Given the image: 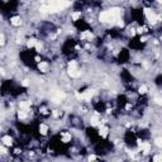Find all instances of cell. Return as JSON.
<instances>
[{"mask_svg":"<svg viewBox=\"0 0 162 162\" xmlns=\"http://www.w3.org/2000/svg\"><path fill=\"white\" fill-rule=\"evenodd\" d=\"M23 85H24V86H28V85H29L28 80H24V81H23Z\"/></svg>","mask_w":162,"mask_h":162,"instance_id":"33","label":"cell"},{"mask_svg":"<svg viewBox=\"0 0 162 162\" xmlns=\"http://www.w3.org/2000/svg\"><path fill=\"white\" fill-rule=\"evenodd\" d=\"M146 31H147V28H146V27H141V28H138V29H137V32H138V33H143V32H146Z\"/></svg>","mask_w":162,"mask_h":162,"instance_id":"25","label":"cell"},{"mask_svg":"<svg viewBox=\"0 0 162 162\" xmlns=\"http://www.w3.org/2000/svg\"><path fill=\"white\" fill-rule=\"evenodd\" d=\"M65 96H66V95H65L63 93H57V94H56V96H53L52 100H53V103H56V104H57V103H60V101H61V99H63Z\"/></svg>","mask_w":162,"mask_h":162,"instance_id":"10","label":"cell"},{"mask_svg":"<svg viewBox=\"0 0 162 162\" xmlns=\"http://www.w3.org/2000/svg\"><path fill=\"white\" fill-rule=\"evenodd\" d=\"M36 48H37V51H38V52H40V48H42V45H40L39 42H37V43H36Z\"/></svg>","mask_w":162,"mask_h":162,"instance_id":"24","label":"cell"},{"mask_svg":"<svg viewBox=\"0 0 162 162\" xmlns=\"http://www.w3.org/2000/svg\"><path fill=\"white\" fill-rule=\"evenodd\" d=\"M79 18H80V13H73L72 14V19L73 20H77Z\"/></svg>","mask_w":162,"mask_h":162,"instance_id":"21","label":"cell"},{"mask_svg":"<svg viewBox=\"0 0 162 162\" xmlns=\"http://www.w3.org/2000/svg\"><path fill=\"white\" fill-rule=\"evenodd\" d=\"M129 33H130V36L133 37V36L135 34V29H130V32H129Z\"/></svg>","mask_w":162,"mask_h":162,"instance_id":"31","label":"cell"},{"mask_svg":"<svg viewBox=\"0 0 162 162\" xmlns=\"http://www.w3.org/2000/svg\"><path fill=\"white\" fill-rule=\"evenodd\" d=\"M161 160H162L161 154H157V156H154V158H153V161H154V162H160Z\"/></svg>","mask_w":162,"mask_h":162,"instance_id":"22","label":"cell"},{"mask_svg":"<svg viewBox=\"0 0 162 162\" xmlns=\"http://www.w3.org/2000/svg\"><path fill=\"white\" fill-rule=\"evenodd\" d=\"M40 12H42L43 14H45V13L48 12V8H46V6H42V8H40Z\"/></svg>","mask_w":162,"mask_h":162,"instance_id":"27","label":"cell"},{"mask_svg":"<svg viewBox=\"0 0 162 162\" xmlns=\"http://www.w3.org/2000/svg\"><path fill=\"white\" fill-rule=\"evenodd\" d=\"M93 37H94V36H93V33L89 32V31H86V32L81 33V38H82V39H85V38H89V39H91Z\"/></svg>","mask_w":162,"mask_h":162,"instance_id":"13","label":"cell"},{"mask_svg":"<svg viewBox=\"0 0 162 162\" xmlns=\"http://www.w3.org/2000/svg\"><path fill=\"white\" fill-rule=\"evenodd\" d=\"M98 122H99V118H98V115H94V117H91V119H90V123L93 124V126H96V124H98Z\"/></svg>","mask_w":162,"mask_h":162,"instance_id":"17","label":"cell"},{"mask_svg":"<svg viewBox=\"0 0 162 162\" xmlns=\"http://www.w3.org/2000/svg\"><path fill=\"white\" fill-rule=\"evenodd\" d=\"M36 43H37V40L34 38H31V39L28 40V47H29V48H32V47L36 46Z\"/></svg>","mask_w":162,"mask_h":162,"instance_id":"18","label":"cell"},{"mask_svg":"<svg viewBox=\"0 0 162 162\" xmlns=\"http://www.w3.org/2000/svg\"><path fill=\"white\" fill-rule=\"evenodd\" d=\"M47 132H48V127H47L46 124H40L39 126V133L42 135H46Z\"/></svg>","mask_w":162,"mask_h":162,"instance_id":"11","label":"cell"},{"mask_svg":"<svg viewBox=\"0 0 162 162\" xmlns=\"http://www.w3.org/2000/svg\"><path fill=\"white\" fill-rule=\"evenodd\" d=\"M1 142L4 143L5 146H12L13 144V139H12V137H9V135H4V137L1 138Z\"/></svg>","mask_w":162,"mask_h":162,"instance_id":"7","label":"cell"},{"mask_svg":"<svg viewBox=\"0 0 162 162\" xmlns=\"http://www.w3.org/2000/svg\"><path fill=\"white\" fill-rule=\"evenodd\" d=\"M141 40H142V42H146V40H147V37H142Z\"/></svg>","mask_w":162,"mask_h":162,"instance_id":"36","label":"cell"},{"mask_svg":"<svg viewBox=\"0 0 162 162\" xmlns=\"http://www.w3.org/2000/svg\"><path fill=\"white\" fill-rule=\"evenodd\" d=\"M29 105H31V103H20V108L22 109H28Z\"/></svg>","mask_w":162,"mask_h":162,"instance_id":"20","label":"cell"},{"mask_svg":"<svg viewBox=\"0 0 162 162\" xmlns=\"http://www.w3.org/2000/svg\"><path fill=\"white\" fill-rule=\"evenodd\" d=\"M156 103H157L158 105H161V104H162V101H161V99H160V98H156Z\"/></svg>","mask_w":162,"mask_h":162,"instance_id":"29","label":"cell"},{"mask_svg":"<svg viewBox=\"0 0 162 162\" xmlns=\"http://www.w3.org/2000/svg\"><path fill=\"white\" fill-rule=\"evenodd\" d=\"M4 43H5V38H4V36L0 34V46H3Z\"/></svg>","mask_w":162,"mask_h":162,"instance_id":"23","label":"cell"},{"mask_svg":"<svg viewBox=\"0 0 162 162\" xmlns=\"http://www.w3.org/2000/svg\"><path fill=\"white\" fill-rule=\"evenodd\" d=\"M38 68L42 72H47V71H48V63H47V62H39V63H38Z\"/></svg>","mask_w":162,"mask_h":162,"instance_id":"9","label":"cell"},{"mask_svg":"<svg viewBox=\"0 0 162 162\" xmlns=\"http://www.w3.org/2000/svg\"><path fill=\"white\" fill-rule=\"evenodd\" d=\"M156 144H157L158 147L162 146V139H161V138H157V139H156Z\"/></svg>","mask_w":162,"mask_h":162,"instance_id":"26","label":"cell"},{"mask_svg":"<svg viewBox=\"0 0 162 162\" xmlns=\"http://www.w3.org/2000/svg\"><path fill=\"white\" fill-rule=\"evenodd\" d=\"M71 139V134L70 133H63L62 134V142H68Z\"/></svg>","mask_w":162,"mask_h":162,"instance_id":"16","label":"cell"},{"mask_svg":"<svg viewBox=\"0 0 162 162\" xmlns=\"http://www.w3.org/2000/svg\"><path fill=\"white\" fill-rule=\"evenodd\" d=\"M109 13L112 14V17L114 18V19H118V18L120 17V9H119V8H113V9H110Z\"/></svg>","mask_w":162,"mask_h":162,"instance_id":"5","label":"cell"},{"mask_svg":"<svg viewBox=\"0 0 162 162\" xmlns=\"http://www.w3.org/2000/svg\"><path fill=\"white\" fill-rule=\"evenodd\" d=\"M138 91H139V94H146L147 93V86L146 85H142L141 87H139Z\"/></svg>","mask_w":162,"mask_h":162,"instance_id":"19","label":"cell"},{"mask_svg":"<svg viewBox=\"0 0 162 162\" xmlns=\"http://www.w3.org/2000/svg\"><path fill=\"white\" fill-rule=\"evenodd\" d=\"M0 73H1V75H4V73H5V72H4V70H3V68H0Z\"/></svg>","mask_w":162,"mask_h":162,"instance_id":"37","label":"cell"},{"mask_svg":"<svg viewBox=\"0 0 162 162\" xmlns=\"http://www.w3.org/2000/svg\"><path fill=\"white\" fill-rule=\"evenodd\" d=\"M68 5H70V3L67 0H56V1H53L52 4L48 6V12L50 13H57L62 9L67 8Z\"/></svg>","mask_w":162,"mask_h":162,"instance_id":"1","label":"cell"},{"mask_svg":"<svg viewBox=\"0 0 162 162\" xmlns=\"http://www.w3.org/2000/svg\"><path fill=\"white\" fill-rule=\"evenodd\" d=\"M139 147H141V149L143 151V152H144V153H148L149 152V149H151V144H149V143H139Z\"/></svg>","mask_w":162,"mask_h":162,"instance_id":"6","label":"cell"},{"mask_svg":"<svg viewBox=\"0 0 162 162\" xmlns=\"http://www.w3.org/2000/svg\"><path fill=\"white\" fill-rule=\"evenodd\" d=\"M40 113H42V114H46V113H47V109H46V108H40Z\"/></svg>","mask_w":162,"mask_h":162,"instance_id":"30","label":"cell"},{"mask_svg":"<svg viewBox=\"0 0 162 162\" xmlns=\"http://www.w3.org/2000/svg\"><path fill=\"white\" fill-rule=\"evenodd\" d=\"M118 25H119V27H123V25H124V23H123V22H122V20H119V22H118Z\"/></svg>","mask_w":162,"mask_h":162,"instance_id":"35","label":"cell"},{"mask_svg":"<svg viewBox=\"0 0 162 162\" xmlns=\"http://www.w3.org/2000/svg\"><path fill=\"white\" fill-rule=\"evenodd\" d=\"M68 75L71 77H77L80 75V72L77 71V66H76V62L75 61H71L68 63Z\"/></svg>","mask_w":162,"mask_h":162,"instance_id":"3","label":"cell"},{"mask_svg":"<svg viewBox=\"0 0 162 162\" xmlns=\"http://www.w3.org/2000/svg\"><path fill=\"white\" fill-rule=\"evenodd\" d=\"M94 95V90H86L85 93L82 94V99H85V100H90L91 98H93Z\"/></svg>","mask_w":162,"mask_h":162,"instance_id":"8","label":"cell"},{"mask_svg":"<svg viewBox=\"0 0 162 162\" xmlns=\"http://www.w3.org/2000/svg\"><path fill=\"white\" fill-rule=\"evenodd\" d=\"M94 160H96V157H95V156H90L89 157V161H94Z\"/></svg>","mask_w":162,"mask_h":162,"instance_id":"34","label":"cell"},{"mask_svg":"<svg viewBox=\"0 0 162 162\" xmlns=\"http://www.w3.org/2000/svg\"><path fill=\"white\" fill-rule=\"evenodd\" d=\"M10 22H12V24H13V25H15V27H18V25H20V24H22V20H20V18H19V17H13Z\"/></svg>","mask_w":162,"mask_h":162,"instance_id":"12","label":"cell"},{"mask_svg":"<svg viewBox=\"0 0 162 162\" xmlns=\"http://www.w3.org/2000/svg\"><path fill=\"white\" fill-rule=\"evenodd\" d=\"M99 133H100L101 137H106V134H108V128H106V127H101Z\"/></svg>","mask_w":162,"mask_h":162,"instance_id":"15","label":"cell"},{"mask_svg":"<svg viewBox=\"0 0 162 162\" xmlns=\"http://www.w3.org/2000/svg\"><path fill=\"white\" fill-rule=\"evenodd\" d=\"M144 14H146V17L148 18V20H149L151 24H156L157 20L160 19V17H157L151 9H144Z\"/></svg>","mask_w":162,"mask_h":162,"instance_id":"2","label":"cell"},{"mask_svg":"<svg viewBox=\"0 0 162 162\" xmlns=\"http://www.w3.org/2000/svg\"><path fill=\"white\" fill-rule=\"evenodd\" d=\"M76 98H77V99H82V94H79V93H76Z\"/></svg>","mask_w":162,"mask_h":162,"instance_id":"32","label":"cell"},{"mask_svg":"<svg viewBox=\"0 0 162 162\" xmlns=\"http://www.w3.org/2000/svg\"><path fill=\"white\" fill-rule=\"evenodd\" d=\"M53 117H60V112H58V110H54V112H53Z\"/></svg>","mask_w":162,"mask_h":162,"instance_id":"28","label":"cell"},{"mask_svg":"<svg viewBox=\"0 0 162 162\" xmlns=\"http://www.w3.org/2000/svg\"><path fill=\"white\" fill-rule=\"evenodd\" d=\"M99 19H100V22H103V23H109V22L114 20V18L112 17V14L109 12H103L100 14V17H99Z\"/></svg>","mask_w":162,"mask_h":162,"instance_id":"4","label":"cell"},{"mask_svg":"<svg viewBox=\"0 0 162 162\" xmlns=\"http://www.w3.org/2000/svg\"><path fill=\"white\" fill-rule=\"evenodd\" d=\"M18 117H19V119H25V118H27V109H22V110H19V113H18Z\"/></svg>","mask_w":162,"mask_h":162,"instance_id":"14","label":"cell"}]
</instances>
